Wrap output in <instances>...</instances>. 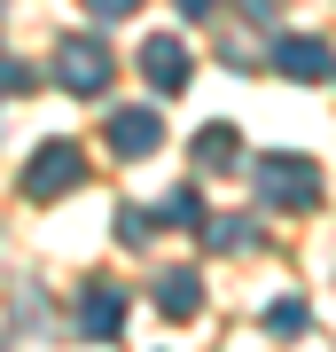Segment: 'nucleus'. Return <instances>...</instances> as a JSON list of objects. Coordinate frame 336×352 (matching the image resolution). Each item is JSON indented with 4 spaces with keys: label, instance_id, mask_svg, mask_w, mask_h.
Returning a JSON list of instances; mask_svg holds the SVG:
<instances>
[{
    "label": "nucleus",
    "instance_id": "obj_1",
    "mask_svg": "<svg viewBox=\"0 0 336 352\" xmlns=\"http://www.w3.org/2000/svg\"><path fill=\"white\" fill-rule=\"evenodd\" d=\"M78 180H87V157H78V141H39L32 164H24V196H32V204L71 196Z\"/></svg>",
    "mask_w": 336,
    "mask_h": 352
},
{
    "label": "nucleus",
    "instance_id": "obj_2",
    "mask_svg": "<svg viewBox=\"0 0 336 352\" xmlns=\"http://www.w3.org/2000/svg\"><path fill=\"white\" fill-rule=\"evenodd\" d=\"M258 196L274 204V212H305L313 196H321V173H313V157H289V149H274L258 164Z\"/></svg>",
    "mask_w": 336,
    "mask_h": 352
},
{
    "label": "nucleus",
    "instance_id": "obj_3",
    "mask_svg": "<svg viewBox=\"0 0 336 352\" xmlns=\"http://www.w3.org/2000/svg\"><path fill=\"white\" fill-rule=\"evenodd\" d=\"M55 78L71 94H102L110 87V47H102V39L87 32V39H63V55H55Z\"/></svg>",
    "mask_w": 336,
    "mask_h": 352
},
{
    "label": "nucleus",
    "instance_id": "obj_4",
    "mask_svg": "<svg viewBox=\"0 0 336 352\" xmlns=\"http://www.w3.org/2000/svg\"><path fill=\"white\" fill-rule=\"evenodd\" d=\"M78 329H87L94 344H110L125 329V289L117 282H87V289H78Z\"/></svg>",
    "mask_w": 336,
    "mask_h": 352
},
{
    "label": "nucleus",
    "instance_id": "obj_5",
    "mask_svg": "<svg viewBox=\"0 0 336 352\" xmlns=\"http://www.w3.org/2000/svg\"><path fill=\"white\" fill-rule=\"evenodd\" d=\"M141 78H149L157 94H180V87H188V47H180L172 32L141 39Z\"/></svg>",
    "mask_w": 336,
    "mask_h": 352
},
{
    "label": "nucleus",
    "instance_id": "obj_6",
    "mask_svg": "<svg viewBox=\"0 0 336 352\" xmlns=\"http://www.w3.org/2000/svg\"><path fill=\"white\" fill-rule=\"evenodd\" d=\"M110 149H117V157L164 149V118H157V110H117V118H110Z\"/></svg>",
    "mask_w": 336,
    "mask_h": 352
},
{
    "label": "nucleus",
    "instance_id": "obj_7",
    "mask_svg": "<svg viewBox=\"0 0 336 352\" xmlns=\"http://www.w3.org/2000/svg\"><path fill=\"white\" fill-rule=\"evenodd\" d=\"M274 71H282V78H336V55L321 47V39H305V32H289L282 47H274Z\"/></svg>",
    "mask_w": 336,
    "mask_h": 352
},
{
    "label": "nucleus",
    "instance_id": "obj_8",
    "mask_svg": "<svg viewBox=\"0 0 336 352\" xmlns=\"http://www.w3.org/2000/svg\"><path fill=\"white\" fill-rule=\"evenodd\" d=\"M196 305H203L196 266H164V274H157V314L164 321H196Z\"/></svg>",
    "mask_w": 336,
    "mask_h": 352
},
{
    "label": "nucleus",
    "instance_id": "obj_9",
    "mask_svg": "<svg viewBox=\"0 0 336 352\" xmlns=\"http://www.w3.org/2000/svg\"><path fill=\"white\" fill-rule=\"evenodd\" d=\"M196 164H203V173H235V164H243V133L235 126H203L196 133Z\"/></svg>",
    "mask_w": 336,
    "mask_h": 352
},
{
    "label": "nucleus",
    "instance_id": "obj_10",
    "mask_svg": "<svg viewBox=\"0 0 336 352\" xmlns=\"http://www.w3.org/2000/svg\"><path fill=\"white\" fill-rule=\"evenodd\" d=\"M203 243H212V251H250V235H258V227L250 219H235V212H203V227H196Z\"/></svg>",
    "mask_w": 336,
    "mask_h": 352
},
{
    "label": "nucleus",
    "instance_id": "obj_11",
    "mask_svg": "<svg viewBox=\"0 0 336 352\" xmlns=\"http://www.w3.org/2000/svg\"><path fill=\"white\" fill-rule=\"evenodd\" d=\"M149 212H141V204H125V212H117V243H149Z\"/></svg>",
    "mask_w": 336,
    "mask_h": 352
},
{
    "label": "nucleus",
    "instance_id": "obj_12",
    "mask_svg": "<svg viewBox=\"0 0 336 352\" xmlns=\"http://www.w3.org/2000/svg\"><path fill=\"white\" fill-rule=\"evenodd\" d=\"M266 329H282V337H298V329H305V305H298V298H282L274 314H266Z\"/></svg>",
    "mask_w": 336,
    "mask_h": 352
},
{
    "label": "nucleus",
    "instance_id": "obj_13",
    "mask_svg": "<svg viewBox=\"0 0 336 352\" xmlns=\"http://www.w3.org/2000/svg\"><path fill=\"white\" fill-rule=\"evenodd\" d=\"M164 219H180V227H203V204L180 188V196H164Z\"/></svg>",
    "mask_w": 336,
    "mask_h": 352
},
{
    "label": "nucleus",
    "instance_id": "obj_14",
    "mask_svg": "<svg viewBox=\"0 0 336 352\" xmlns=\"http://www.w3.org/2000/svg\"><path fill=\"white\" fill-rule=\"evenodd\" d=\"M24 87H32V71L16 63V55H0V102H8V94H24Z\"/></svg>",
    "mask_w": 336,
    "mask_h": 352
},
{
    "label": "nucleus",
    "instance_id": "obj_15",
    "mask_svg": "<svg viewBox=\"0 0 336 352\" xmlns=\"http://www.w3.org/2000/svg\"><path fill=\"white\" fill-rule=\"evenodd\" d=\"M125 8H141V0H87V16H125Z\"/></svg>",
    "mask_w": 336,
    "mask_h": 352
},
{
    "label": "nucleus",
    "instance_id": "obj_16",
    "mask_svg": "<svg viewBox=\"0 0 336 352\" xmlns=\"http://www.w3.org/2000/svg\"><path fill=\"white\" fill-rule=\"evenodd\" d=\"M243 8H250V16H274V8H282V0H243Z\"/></svg>",
    "mask_w": 336,
    "mask_h": 352
},
{
    "label": "nucleus",
    "instance_id": "obj_17",
    "mask_svg": "<svg viewBox=\"0 0 336 352\" xmlns=\"http://www.w3.org/2000/svg\"><path fill=\"white\" fill-rule=\"evenodd\" d=\"M203 8H212V0H180V16H203Z\"/></svg>",
    "mask_w": 336,
    "mask_h": 352
}]
</instances>
